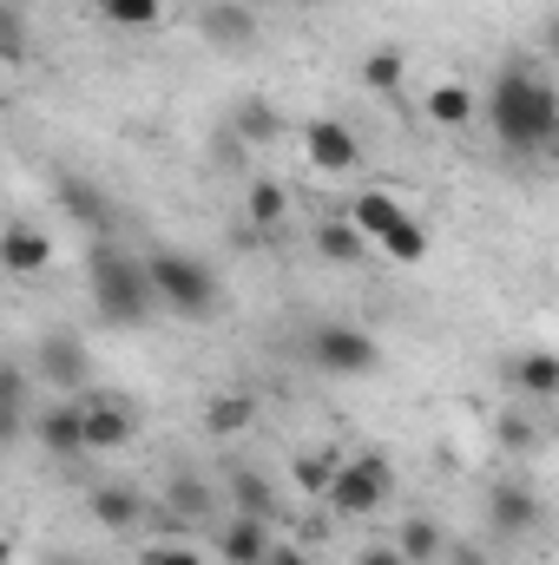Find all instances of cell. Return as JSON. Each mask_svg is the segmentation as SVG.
Instances as JSON below:
<instances>
[{
    "label": "cell",
    "instance_id": "cell-1",
    "mask_svg": "<svg viewBox=\"0 0 559 565\" xmlns=\"http://www.w3.org/2000/svg\"><path fill=\"white\" fill-rule=\"evenodd\" d=\"M487 126L507 151H547L559 145V93L527 66H500L487 93Z\"/></svg>",
    "mask_w": 559,
    "mask_h": 565
},
{
    "label": "cell",
    "instance_id": "cell-2",
    "mask_svg": "<svg viewBox=\"0 0 559 565\" xmlns=\"http://www.w3.org/2000/svg\"><path fill=\"white\" fill-rule=\"evenodd\" d=\"M93 309H99V322H113V329H139L145 316H151V302H158V289H151V264H133V257H119V250H93Z\"/></svg>",
    "mask_w": 559,
    "mask_h": 565
},
{
    "label": "cell",
    "instance_id": "cell-3",
    "mask_svg": "<svg viewBox=\"0 0 559 565\" xmlns=\"http://www.w3.org/2000/svg\"><path fill=\"white\" fill-rule=\"evenodd\" d=\"M151 289H158V302L171 309V316H211L218 309V277H211V264H198V257H184V250H158L151 257Z\"/></svg>",
    "mask_w": 559,
    "mask_h": 565
},
{
    "label": "cell",
    "instance_id": "cell-4",
    "mask_svg": "<svg viewBox=\"0 0 559 565\" xmlns=\"http://www.w3.org/2000/svg\"><path fill=\"white\" fill-rule=\"evenodd\" d=\"M349 217H356V224H362V237H369V244H382L395 264H421V257H428V231H421V217H409L389 191H362Z\"/></svg>",
    "mask_w": 559,
    "mask_h": 565
},
{
    "label": "cell",
    "instance_id": "cell-5",
    "mask_svg": "<svg viewBox=\"0 0 559 565\" xmlns=\"http://www.w3.org/2000/svg\"><path fill=\"white\" fill-rule=\"evenodd\" d=\"M309 362L323 375H369V369H382V349L356 322H316L309 329Z\"/></svg>",
    "mask_w": 559,
    "mask_h": 565
},
{
    "label": "cell",
    "instance_id": "cell-6",
    "mask_svg": "<svg viewBox=\"0 0 559 565\" xmlns=\"http://www.w3.org/2000/svg\"><path fill=\"white\" fill-rule=\"evenodd\" d=\"M389 493H395V467H389L382 454H356V460H342V473H336V487H329V507H336L342 520H369Z\"/></svg>",
    "mask_w": 559,
    "mask_h": 565
},
{
    "label": "cell",
    "instance_id": "cell-7",
    "mask_svg": "<svg viewBox=\"0 0 559 565\" xmlns=\"http://www.w3.org/2000/svg\"><path fill=\"white\" fill-rule=\"evenodd\" d=\"M487 520H494V533L527 540V533L540 526V493H534L527 480H500V487L487 493Z\"/></svg>",
    "mask_w": 559,
    "mask_h": 565
},
{
    "label": "cell",
    "instance_id": "cell-8",
    "mask_svg": "<svg viewBox=\"0 0 559 565\" xmlns=\"http://www.w3.org/2000/svg\"><path fill=\"white\" fill-rule=\"evenodd\" d=\"M198 26H204V40H211V46H224V53L257 46V13H251L244 0H204Z\"/></svg>",
    "mask_w": 559,
    "mask_h": 565
},
{
    "label": "cell",
    "instance_id": "cell-9",
    "mask_svg": "<svg viewBox=\"0 0 559 565\" xmlns=\"http://www.w3.org/2000/svg\"><path fill=\"white\" fill-rule=\"evenodd\" d=\"M303 151H309L316 171H349V164L362 158V145H356V132H349L342 119H309V126H303Z\"/></svg>",
    "mask_w": 559,
    "mask_h": 565
},
{
    "label": "cell",
    "instance_id": "cell-10",
    "mask_svg": "<svg viewBox=\"0 0 559 565\" xmlns=\"http://www.w3.org/2000/svg\"><path fill=\"white\" fill-rule=\"evenodd\" d=\"M80 415H86V454H113V447H126V440H133V408H126V402L86 395V402H80Z\"/></svg>",
    "mask_w": 559,
    "mask_h": 565
},
{
    "label": "cell",
    "instance_id": "cell-11",
    "mask_svg": "<svg viewBox=\"0 0 559 565\" xmlns=\"http://www.w3.org/2000/svg\"><path fill=\"white\" fill-rule=\"evenodd\" d=\"M86 513H93L106 533H133V526L145 520V493L139 487H126V480H106V487L86 493Z\"/></svg>",
    "mask_w": 559,
    "mask_h": 565
},
{
    "label": "cell",
    "instance_id": "cell-12",
    "mask_svg": "<svg viewBox=\"0 0 559 565\" xmlns=\"http://www.w3.org/2000/svg\"><path fill=\"white\" fill-rule=\"evenodd\" d=\"M40 375H46L53 388H86V349H80V335L46 329V335H40Z\"/></svg>",
    "mask_w": 559,
    "mask_h": 565
},
{
    "label": "cell",
    "instance_id": "cell-13",
    "mask_svg": "<svg viewBox=\"0 0 559 565\" xmlns=\"http://www.w3.org/2000/svg\"><path fill=\"white\" fill-rule=\"evenodd\" d=\"M218 553L224 565H264L277 553V540H271V520H251V513H238L224 533H218Z\"/></svg>",
    "mask_w": 559,
    "mask_h": 565
},
{
    "label": "cell",
    "instance_id": "cell-14",
    "mask_svg": "<svg viewBox=\"0 0 559 565\" xmlns=\"http://www.w3.org/2000/svg\"><path fill=\"white\" fill-rule=\"evenodd\" d=\"M60 211H66L73 224H86V231H106V224H113L106 191H99L93 178H73V171H60Z\"/></svg>",
    "mask_w": 559,
    "mask_h": 565
},
{
    "label": "cell",
    "instance_id": "cell-15",
    "mask_svg": "<svg viewBox=\"0 0 559 565\" xmlns=\"http://www.w3.org/2000/svg\"><path fill=\"white\" fill-rule=\"evenodd\" d=\"M0 257H7V270H13V277H40V270H53V237H46V231H33V224H13Z\"/></svg>",
    "mask_w": 559,
    "mask_h": 565
},
{
    "label": "cell",
    "instance_id": "cell-16",
    "mask_svg": "<svg viewBox=\"0 0 559 565\" xmlns=\"http://www.w3.org/2000/svg\"><path fill=\"white\" fill-rule=\"evenodd\" d=\"M316 250H323L329 264H362V257H369V237H362L356 217H329V224H316Z\"/></svg>",
    "mask_w": 559,
    "mask_h": 565
},
{
    "label": "cell",
    "instance_id": "cell-17",
    "mask_svg": "<svg viewBox=\"0 0 559 565\" xmlns=\"http://www.w3.org/2000/svg\"><path fill=\"white\" fill-rule=\"evenodd\" d=\"M40 447L46 454H86V415H80V402L40 415Z\"/></svg>",
    "mask_w": 559,
    "mask_h": 565
},
{
    "label": "cell",
    "instance_id": "cell-18",
    "mask_svg": "<svg viewBox=\"0 0 559 565\" xmlns=\"http://www.w3.org/2000/svg\"><path fill=\"white\" fill-rule=\"evenodd\" d=\"M514 388H520L527 402H547V395H559V355H547V349L520 355V362H514Z\"/></svg>",
    "mask_w": 559,
    "mask_h": 565
},
{
    "label": "cell",
    "instance_id": "cell-19",
    "mask_svg": "<svg viewBox=\"0 0 559 565\" xmlns=\"http://www.w3.org/2000/svg\"><path fill=\"white\" fill-rule=\"evenodd\" d=\"M99 20L119 33H151L165 26V0H99Z\"/></svg>",
    "mask_w": 559,
    "mask_h": 565
},
{
    "label": "cell",
    "instance_id": "cell-20",
    "mask_svg": "<svg viewBox=\"0 0 559 565\" xmlns=\"http://www.w3.org/2000/svg\"><path fill=\"white\" fill-rule=\"evenodd\" d=\"M165 507H171L178 520H211L218 493H211V480H198V473H178V480L165 487Z\"/></svg>",
    "mask_w": 559,
    "mask_h": 565
},
{
    "label": "cell",
    "instance_id": "cell-21",
    "mask_svg": "<svg viewBox=\"0 0 559 565\" xmlns=\"http://www.w3.org/2000/svg\"><path fill=\"white\" fill-rule=\"evenodd\" d=\"M244 211H251V224H257V231H277L283 217H289V198H283L277 178H251V191H244Z\"/></svg>",
    "mask_w": 559,
    "mask_h": 565
},
{
    "label": "cell",
    "instance_id": "cell-22",
    "mask_svg": "<svg viewBox=\"0 0 559 565\" xmlns=\"http://www.w3.org/2000/svg\"><path fill=\"white\" fill-rule=\"evenodd\" d=\"M395 546L409 553L415 565H434V559H447V533L434 526V520H402V533H395Z\"/></svg>",
    "mask_w": 559,
    "mask_h": 565
},
{
    "label": "cell",
    "instance_id": "cell-23",
    "mask_svg": "<svg viewBox=\"0 0 559 565\" xmlns=\"http://www.w3.org/2000/svg\"><path fill=\"white\" fill-rule=\"evenodd\" d=\"M428 119L447 126V132L474 126V93H467V86H434V93H428Z\"/></svg>",
    "mask_w": 559,
    "mask_h": 565
},
{
    "label": "cell",
    "instance_id": "cell-24",
    "mask_svg": "<svg viewBox=\"0 0 559 565\" xmlns=\"http://www.w3.org/2000/svg\"><path fill=\"white\" fill-rule=\"evenodd\" d=\"M231 507L251 513V520H277V493L264 473H231Z\"/></svg>",
    "mask_w": 559,
    "mask_h": 565
},
{
    "label": "cell",
    "instance_id": "cell-25",
    "mask_svg": "<svg viewBox=\"0 0 559 565\" xmlns=\"http://www.w3.org/2000/svg\"><path fill=\"white\" fill-rule=\"evenodd\" d=\"M231 126H238V139H244V145H271L283 132V119H277V106H271V99H244Z\"/></svg>",
    "mask_w": 559,
    "mask_h": 565
},
{
    "label": "cell",
    "instance_id": "cell-26",
    "mask_svg": "<svg viewBox=\"0 0 559 565\" xmlns=\"http://www.w3.org/2000/svg\"><path fill=\"white\" fill-rule=\"evenodd\" d=\"M402 73H409V60H402L395 46L362 53V86H369V93H395V86H402Z\"/></svg>",
    "mask_w": 559,
    "mask_h": 565
},
{
    "label": "cell",
    "instance_id": "cell-27",
    "mask_svg": "<svg viewBox=\"0 0 559 565\" xmlns=\"http://www.w3.org/2000/svg\"><path fill=\"white\" fill-rule=\"evenodd\" d=\"M251 415H257V408H251V395H218V402L204 408V427H211V434H244Z\"/></svg>",
    "mask_w": 559,
    "mask_h": 565
},
{
    "label": "cell",
    "instance_id": "cell-28",
    "mask_svg": "<svg viewBox=\"0 0 559 565\" xmlns=\"http://www.w3.org/2000/svg\"><path fill=\"white\" fill-rule=\"evenodd\" d=\"M336 473H342V460H329V454H296V487H303V493H323V500H329Z\"/></svg>",
    "mask_w": 559,
    "mask_h": 565
},
{
    "label": "cell",
    "instance_id": "cell-29",
    "mask_svg": "<svg viewBox=\"0 0 559 565\" xmlns=\"http://www.w3.org/2000/svg\"><path fill=\"white\" fill-rule=\"evenodd\" d=\"M494 434H500V447H507V454H534V447H540V427L527 422L520 408H507V415L494 422Z\"/></svg>",
    "mask_w": 559,
    "mask_h": 565
},
{
    "label": "cell",
    "instance_id": "cell-30",
    "mask_svg": "<svg viewBox=\"0 0 559 565\" xmlns=\"http://www.w3.org/2000/svg\"><path fill=\"white\" fill-rule=\"evenodd\" d=\"M0 395H7V434L20 440V434H27V375L7 369V375H0Z\"/></svg>",
    "mask_w": 559,
    "mask_h": 565
},
{
    "label": "cell",
    "instance_id": "cell-31",
    "mask_svg": "<svg viewBox=\"0 0 559 565\" xmlns=\"http://www.w3.org/2000/svg\"><path fill=\"white\" fill-rule=\"evenodd\" d=\"M0 53H7V66H20V60H27V20H20V7H7V13H0Z\"/></svg>",
    "mask_w": 559,
    "mask_h": 565
},
{
    "label": "cell",
    "instance_id": "cell-32",
    "mask_svg": "<svg viewBox=\"0 0 559 565\" xmlns=\"http://www.w3.org/2000/svg\"><path fill=\"white\" fill-rule=\"evenodd\" d=\"M139 565H204L191 546H171V540H158V546H145L139 553Z\"/></svg>",
    "mask_w": 559,
    "mask_h": 565
},
{
    "label": "cell",
    "instance_id": "cell-33",
    "mask_svg": "<svg viewBox=\"0 0 559 565\" xmlns=\"http://www.w3.org/2000/svg\"><path fill=\"white\" fill-rule=\"evenodd\" d=\"M356 565H415L402 546H369V553H356Z\"/></svg>",
    "mask_w": 559,
    "mask_h": 565
},
{
    "label": "cell",
    "instance_id": "cell-34",
    "mask_svg": "<svg viewBox=\"0 0 559 565\" xmlns=\"http://www.w3.org/2000/svg\"><path fill=\"white\" fill-rule=\"evenodd\" d=\"M447 565H487L481 546H447Z\"/></svg>",
    "mask_w": 559,
    "mask_h": 565
},
{
    "label": "cell",
    "instance_id": "cell-35",
    "mask_svg": "<svg viewBox=\"0 0 559 565\" xmlns=\"http://www.w3.org/2000/svg\"><path fill=\"white\" fill-rule=\"evenodd\" d=\"M264 565H309V559H303L296 546H277V553H271V559H264Z\"/></svg>",
    "mask_w": 559,
    "mask_h": 565
},
{
    "label": "cell",
    "instance_id": "cell-36",
    "mask_svg": "<svg viewBox=\"0 0 559 565\" xmlns=\"http://www.w3.org/2000/svg\"><path fill=\"white\" fill-rule=\"evenodd\" d=\"M547 53H553V60H559V13H553V20H547Z\"/></svg>",
    "mask_w": 559,
    "mask_h": 565
},
{
    "label": "cell",
    "instance_id": "cell-37",
    "mask_svg": "<svg viewBox=\"0 0 559 565\" xmlns=\"http://www.w3.org/2000/svg\"><path fill=\"white\" fill-rule=\"evenodd\" d=\"M553 151H559V145H553Z\"/></svg>",
    "mask_w": 559,
    "mask_h": 565
}]
</instances>
